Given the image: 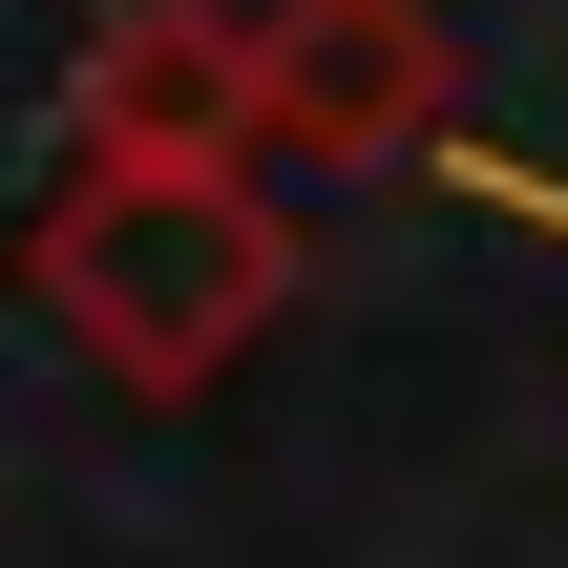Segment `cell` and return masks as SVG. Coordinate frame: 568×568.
Wrapping results in <instances>:
<instances>
[{
	"label": "cell",
	"instance_id": "obj_1",
	"mask_svg": "<svg viewBox=\"0 0 568 568\" xmlns=\"http://www.w3.org/2000/svg\"><path fill=\"white\" fill-rule=\"evenodd\" d=\"M21 295L63 316L84 379L211 400L295 316V211H274V169H63L42 232H21Z\"/></svg>",
	"mask_w": 568,
	"mask_h": 568
},
{
	"label": "cell",
	"instance_id": "obj_2",
	"mask_svg": "<svg viewBox=\"0 0 568 568\" xmlns=\"http://www.w3.org/2000/svg\"><path fill=\"white\" fill-rule=\"evenodd\" d=\"M443 21L422 0H253V169H422Z\"/></svg>",
	"mask_w": 568,
	"mask_h": 568
},
{
	"label": "cell",
	"instance_id": "obj_3",
	"mask_svg": "<svg viewBox=\"0 0 568 568\" xmlns=\"http://www.w3.org/2000/svg\"><path fill=\"white\" fill-rule=\"evenodd\" d=\"M63 169H253V0H105L63 63Z\"/></svg>",
	"mask_w": 568,
	"mask_h": 568
},
{
	"label": "cell",
	"instance_id": "obj_4",
	"mask_svg": "<svg viewBox=\"0 0 568 568\" xmlns=\"http://www.w3.org/2000/svg\"><path fill=\"white\" fill-rule=\"evenodd\" d=\"M485 211H527V232H568V169H464Z\"/></svg>",
	"mask_w": 568,
	"mask_h": 568
}]
</instances>
